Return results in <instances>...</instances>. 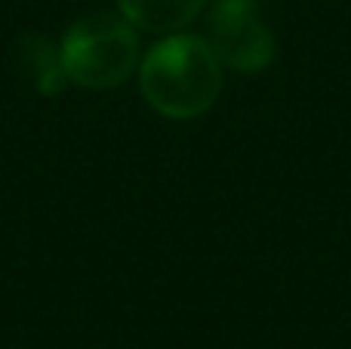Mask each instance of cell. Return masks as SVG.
Returning <instances> with one entry per match:
<instances>
[{
    "label": "cell",
    "instance_id": "5",
    "mask_svg": "<svg viewBox=\"0 0 351 349\" xmlns=\"http://www.w3.org/2000/svg\"><path fill=\"white\" fill-rule=\"evenodd\" d=\"M19 62L22 71L31 78L40 96H56L68 84L65 68H62V53L53 47V41L43 34H25L19 41Z\"/></svg>",
    "mask_w": 351,
    "mask_h": 349
},
{
    "label": "cell",
    "instance_id": "4",
    "mask_svg": "<svg viewBox=\"0 0 351 349\" xmlns=\"http://www.w3.org/2000/svg\"><path fill=\"white\" fill-rule=\"evenodd\" d=\"M206 0H117L121 16L133 22V28L152 34H170L197 19Z\"/></svg>",
    "mask_w": 351,
    "mask_h": 349
},
{
    "label": "cell",
    "instance_id": "1",
    "mask_svg": "<svg viewBox=\"0 0 351 349\" xmlns=\"http://www.w3.org/2000/svg\"><path fill=\"white\" fill-rule=\"evenodd\" d=\"M142 96L158 115L191 121L213 109L222 93V65L197 34H173L154 43L142 62Z\"/></svg>",
    "mask_w": 351,
    "mask_h": 349
},
{
    "label": "cell",
    "instance_id": "2",
    "mask_svg": "<svg viewBox=\"0 0 351 349\" xmlns=\"http://www.w3.org/2000/svg\"><path fill=\"white\" fill-rule=\"evenodd\" d=\"M59 53L68 80L90 90H105L130 78L139 59V37L133 22L123 16L90 12L68 28Z\"/></svg>",
    "mask_w": 351,
    "mask_h": 349
},
{
    "label": "cell",
    "instance_id": "3",
    "mask_svg": "<svg viewBox=\"0 0 351 349\" xmlns=\"http://www.w3.org/2000/svg\"><path fill=\"white\" fill-rule=\"evenodd\" d=\"M206 43L231 71H265L274 59V34L259 0H216L206 19Z\"/></svg>",
    "mask_w": 351,
    "mask_h": 349
}]
</instances>
